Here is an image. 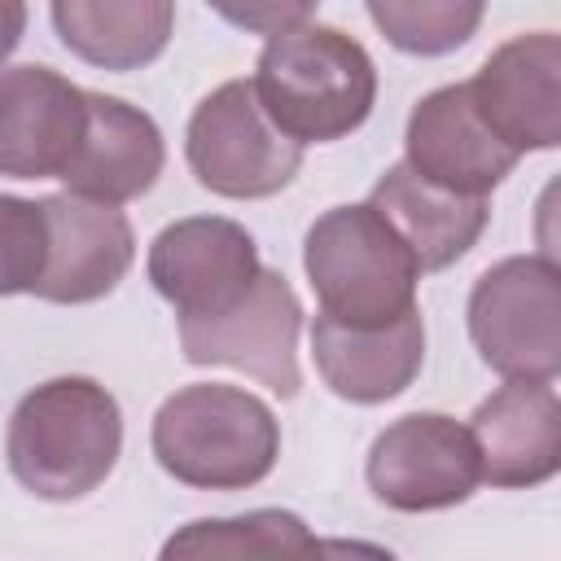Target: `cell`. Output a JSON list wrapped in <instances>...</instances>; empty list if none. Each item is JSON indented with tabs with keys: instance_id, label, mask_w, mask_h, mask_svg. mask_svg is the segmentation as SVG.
<instances>
[{
	"instance_id": "cell-1",
	"label": "cell",
	"mask_w": 561,
	"mask_h": 561,
	"mask_svg": "<svg viewBox=\"0 0 561 561\" xmlns=\"http://www.w3.org/2000/svg\"><path fill=\"white\" fill-rule=\"evenodd\" d=\"M250 83L263 114L298 145L342 140L359 131L377 105L368 48L324 22H294L267 35Z\"/></svg>"
},
{
	"instance_id": "cell-2",
	"label": "cell",
	"mask_w": 561,
	"mask_h": 561,
	"mask_svg": "<svg viewBox=\"0 0 561 561\" xmlns=\"http://www.w3.org/2000/svg\"><path fill=\"white\" fill-rule=\"evenodd\" d=\"M123 412L92 377H53L26 390L4 430L9 473L39 500L92 495L118 465Z\"/></svg>"
},
{
	"instance_id": "cell-3",
	"label": "cell",
	"mask_w": 561,
	"mask_h": 561,
	"mask_svg": "<svg viewBox=\"0 0 561 561\" xmlns=\"http://www.w3.org/2000/svg\"><path fill=\"white\" fill-rule=\"evenodd\" d=\"M153 460L197 491H245L276 469V412L228 381H193L162 399L149 430Z\"/></svg>"
},
{
	"instance_id": "cell-4",
	"label": "cell",
	"mask_w": 561,
	"mask_h": 561,
	"mask_svg": "<svg viewBox=\"0 0 561 561\" xmlns=\"http://www.w3.org/2000/svg\"><path fill=\"white\" fill-rule=\"evenodd\" d=\"M302 267L320 316L337 324H390L408 316L416 307V280L425 276L373 202L324 210L307 228Z\"/></svg>"
},
{
	"instance_id": "cell-5",
	"label": "cell",
	"mask_w": 561,
	"mask_h": 561,
	"mask_svg": "<svg viewBox=\"0 0 561 561\" xmlns=\"http://www.w3.org/2000/svg\"><path fill=\"white\" fill-rule=\"evenodd\" d=\"M469 337L486 368L517 381L561 373V272L548 254L491 263L469 289Z\"/></svg>"
},
{
	"instance_id": "cell-6",
	"label": "cell",
	"mask_w": 561,
	"mask_h": 561,
	"mask_svg": "<svg viewBox=\"0 0 561 561\" xmlns=\"http://www.w3.org/2000/svg\"><path fill=\"white\" fill-rule=\"evenodd\" d=\"M184 158L193 180L215 197L259 202L294 184L302 145L263 114L250 79H228L188 114Z\"/></svg>"
},
{
	"instance_id": "cell-7",
	"label": "cell",
	"mask_w": 561,
	"mask_h": 561,
	"mask_svg": "<svg viewBox=\"0 0 561 561\" xmlns=\"http://www.w3.org/2000/svg\"><path fill=\"white\" fill-rule=\"evenodd\" d=\"M298 333H302V302L294 285L259 267L254 285L206 320H180V346L188 364H224L259 386H267L276 399H298L302 368H298Z\"/></svg>"
},
{
	"instance_id": "cell-8",
	"label": "cell",
	"mask_w": 561,
	"mask_h": 561,
	"mask_svg": "<svg viewBox=\"0 0 561 561\" xmlns=\"http://www.w3.org/2000/svg\"><path fill=\"white\" fill-rule=\"evenodd\" d=\"M364 478L394 513H438L478 491L482 465L469 425L447 412H408L373 438Z\"/></svg>"
},
{
	"instance_id": "cell-9",
	"label": "cell",
	"mask_w": 561,
	"mask_h": 561,
	"mask_svg": "<svg viewBox=\"0 0 561 561\" xmlns=\"http://www.w3.org/2000/svg\"><path fill=\"white\" fill-rule=\"evenodd\" d=\"M254 237L224 215H188L167 224L145 259L149 285L175 307V320H206L232 307L259 276Z\"/></svg>"
},
{
	"instance_id": "cell-10",
	"label": "cell",
	"mask_w": 561,
	"mask_h": 561,
	"mask_svg": "<svg viewBox=\"0 0 561 561\" xmlns=\"http://www.w3.org/2000/svg\"><path fill=\"white\" fill-rule=\"evenodd\" d=\"M478 118L513 149L561 145V39L557 31H530L504 39L469 79Z\"/></svg>"
},
{
	"instance_id": "cell-11",
	"label": "cell",
	"mask_w": 561,
	"mask_h": 561,
	"mask_svg": "<svg viewBox=\"0 0 561 561\" xmlns=\"http://www.w3.org/2000/svg\"><path fill=\"white\" fill-rule=\"evenodd\" d=\"M88 127V88L53 66L0 70V175L61 180Z\"/></svg>"
},
{
	"instance_id": "cell-12",
	"label": "cell",
	"mask_w": 561,
	"mask_h": 561,
	"mask_svg": "<svg viewBox=\"0 0 561 561\" xmlns=\"http://www.w3.org/2000/svg\"><path fill=\"white\" fill-rule=\"evenodd\" d=\"M403 162L460 197H491L495 184L513 175L522 153H513L473 110L469 83H447L425 92L403 131Z\"/></svg>"
},
{
	"instance_id": "cell-13",
	"label": "cell",
	"mask_w": 561,
	"mask_h": 561,
	"mask_svg": "<svg viewBox=\"0 0 561 561\" xmlns=\"http://www.w3.org/2000/svg\"><path fill=\"white\" fill-rule=\"evenodd\" d=\"M39 206L48 219V259L31 294L61 307L105 298L136 259V232L127 215L79 193H48Z\"/></svg>"
},
{
	"instance_id": "cell-14",
	"label": "cell",
	"mask_w": 561,
	"mask_h": 561,
	"mask_svg": "<svg viewBox=\"0 0 561 561\" xmlns=\"http://www.w3.org/2000/svg\"><path fill=\"white\" fill-rule=\"evenodd\" d=\"M469 434L482 482L491 486H539L561 469V403L552 381L504 377V386L473 408Z\"/></svg>"
},
{
	"instance_id": "cell-15",
	"label": "cell",
	"mask_w": 561,
	"mask_h": 561,
	"mask_svg": "<svg viewBox=\"0 0 561 561\" xmlns=\"http://www.w3.org/2000/svg\"><path fill=\"white\" fill-rule=\"evenodd\" d=\"M311 355L324 386L346 403L399 399L425 364V320L421 307L390 324H337L329 316L311 320Z\"/></svg>"
},
{
	"instance_id": "cell-16",
	"label": "cell",
	"mask_w": 561,
	"mask_h": 561,
	"mask_svg": "<svg viewBox=\"0 0 561 561\" xmlns=\"http://www.w3.org/2000/svg\"><path fill=\"white\" fill-rule=\"evenodd\" d=\"M162 167L167 145L158 123L140 105H127L123 96L88 92V127L70 167L61 171L66 193L123 206L145 197L158 184Z\"/></svg>"
},
{
	"instance_id": "cell-17",
	"label": "cell",
	"mask_w": 561,
	"mask_h": 561,
	"mask_svg": "<svg viewBox=\"0 0 561 561\" xmlns=\"http://www.w3.org/2000/svg\"><path fill=\"white\" fill-rule=\"evenodd\" d=\"M368 202L403 237V245L416 254L421 272H443L456 259H465L491 219L486 197H460L451 188H438V184L421 180L408 162L386 167L381 180L373 184Z\"/></svg>"
},
{
	"instance_id": "cell-18",
	"label": "cell",
	"mask_w": 561,
	"mask_h": 561,
	"mask_svg": "<svg viewBox=\"0 0 561 561\" xmlns=\"http://www.w3.org/2000/svg\"><path fill=\"white\" fill-rule=\"evenodd\" d=\"M57 39L96 70H140L175 35V0H48Z\"/></svg>"
},
{
	"instance_id": "cell-19",
	"label": "cell",
	"mask_w": 561,
	"mask_h": 561,
	"mask_svg": "<svg viewBox=\"0 0 561 561\" xmlns=\"http://www.w3.org/2000/svg\"><path fill=\"white\" fill-rule=\"evenodd\" d=\"M320 552V539L307 530L298 513L285 508H254L237 517H197L180 526L162 557H307Z\"/></svg>"
},
{
	"instance_id": "cell-20",
	"label": "cell",
	"mask_w": 561,
	"mask_h": 561,
	"mask_svg": "<svg viewBox=\"0 0 561 561\" xmlns=\"http://www.w3.org/2000/svg\"><path fill=\"white\" fill-rule=\"evenodd\" d=\"M373 26L408 57H447L473 39L486 0H364Z\"/></svg>"
},
{
	"instance_id": "cell-21",
	"label": "cell",
	"mask_w": 561,
	"mask_h": 561,
	"mask_svg": "<svg viewBox=\"0 0 561 561\" xmlns=\"http://www.w3.org/2000/svg\"><path fill=\"white\" fill-rule=\"evenodd\" d=\"M48 259V219L39 197L0 193V298L31 294Z\"/></svg>"
},
{
	"instance_id": "cell-22",
	"label": "cell",
	"mask_w": 561,
	"mask_h": 561,
	"mask_svg": "<svg viewBox=\"0 0 561 561\" xmlns=\"http://www.w3.org/2000/svg\"><path fill=\"white\" fill-rule=\"evenodd\" d=\"M224 22L250 31V35H276L294 22H307L311 9H302L298 0H206Z\"/></svg>"
},
{
	"instance_id": "cell-23",
	"label": "cell",
	"mask_w": 561,
	"mask_h": 561,
	"mask_svg": "<svg viewBox=\"0 0 561 561\" xmlns=\"http://www.w3.org/2000/svg\"><path fill=\"white\" fill-rule=\"evenodd\" d=\"M26 35V0H0V66Z\"/></svg>"
},
{
	"instance_id": "cell-24",
	"label": "cell",
	"mask_w": 561,
	"mask_h": 561,
	"mask_svg": "<svg viewBox=\"0 0 561 561\" xmlns=\"http://www.w3.org/2000/svg\"><path fill=\"white\" fill-rule=\"evenodd\" d=\"M298 4H302V9H316V4H320V0H298Z\"/></svg>"
}]
</instances>
